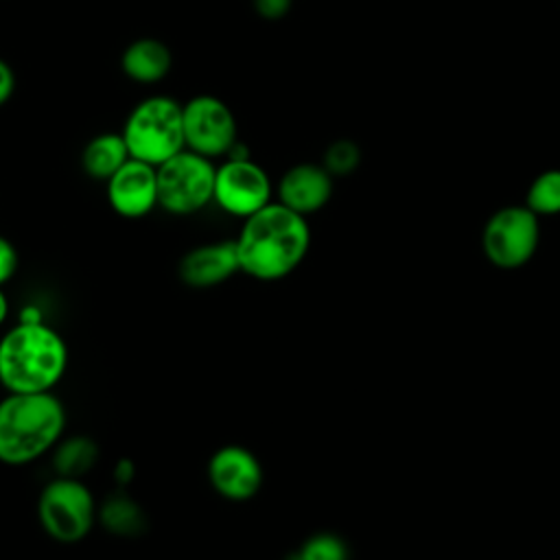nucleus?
<instances>
[{
  "label": "nucleus",
  "instance_id": "18",
  "mask_svg": "<svg viewBox=\"0 0 560 560\" xmlns=\"http://www.w3.org/2000/svg\"><path fill=\"white\" fill-rule=\"evenodd\" d=\"M525 206L538 217L560 214V168H547L527 188Z\"/></svg>",
  "mask_w": 560,
  "mask_h": 560
},
{
  "label": "nucleus",
  "instance_id": "7",
  "mask_svg": "<svg viewBox=\"0 0 560 560\" xmlns=\"http://www.w3.org/2000/svg\"><path fill=\"white\" fill-rule=\"evenodd\" d=\"M540 243V217L525 203L494 210L481 232V249L499 269H518L532 260Z\"/></svg>",
  "mask_w": 560,
  "mask_h": 560
},
{
  "label": "nucleus",
  "instance_id": "11",
  "mask_svg": "<svg viewBox=\"0 0 560 560\" xmlns=\"http://www.w3.org/2000/svg\"><path fill=\"white\" fill-rule=\"evenodd\" d=\"M105 197L109 208L122 219H142L158 206L155 166L129 158L107 182Z\"/></svg>",
  "mask_w": 560,
  "mask_h": 560
},
{
  "label": "nucleus",
  "instance_id": "3",
  "mask_svg": "<svg viewBox=\"0 0 560 560\" xmlns=\"http://www.w3.org/2000/svg\"><path fill=\"white\" fill-rule=\"evenodd\" d=\"M66 407L52 392H9L0 400V462L26 466L52 451L66 431Z\"/></svg>",
  "mask_w": 560,
  "mask_h": 560
},
{
  "label": "nucleus",
  "instance_id": "25",
  "mask_svg": "<svg viewBox=\"0 0 560 560\" xmlns=\"http://www.w3.org/2000/svg\"><path fill=\"white\" fill-rule=\"evenodd\" d=\"M9 311H11V304H9V295L4 293V289L0 287V326L7 322L9 317Z\"/></svg>",
  "mask_w": 560,
  "mask_h": 560
},
{
  "label": "nucleus",
  "instance_id": "17",
  "mask_svg": "<svg viewBox=\"0 0 560 560\" xmlns=\"http://www.w3.org/2000/svg\"><path fill=\"white\" fill-rule=\"evenodd\" d=\"M98 521L116 536H133L140 534L144 527L142 510L136 501H131L127 494L118 492L112 494L101 508H98Z\"/></svg>",
  "mask_w": 560,
  "mask_h": 560
},
{
  "label": "nucleus",
  "instance_id": "6",
  "mask_svg": "<svg viewBox=\"0 0 560 560\" xmlns=\"http://www.w3.org/2000/svg\"><path fill=\"white\" fill-rule=\"evenodd\" d=\"M158 171V206L175 217H188L212 203L217 166L190 149H182Z\"/></svg>",
  "mask_w": 560,
  "mask_h": 560
},
{
  "label": "nucleus",
  "instance_id": "13",
  "mask_svg": "<svg viewBox=\"0 0 560 560\" xmlns=\"http://www.w3.org/2000/svg\"><path fill=\"white\" fill-rule=\"evenodd\" d=\"M238 271L241 265L234 238L197 245L188 249L177 265L179 280L192 289H212Z\"/></svg>",
  "mask_w": 560,
  "mask_h": 560
},
{
  "label": "nucleus",
  "instance_id": "21",
  "mask_svg": "<svg viewBox=\"0 0 560 560\" xmlns=\"http://www.w3.org/2000/svg\"><path fill=\"white\" fill-rule=\"evenodd\" d=\"M252 7L258 18L267 22H278L287 18V13L293 7V0H252Z\"/></svg>",
  "mask_w": 560,
  "mask_h": 560
},
{
  "label": "nucleus",
  "instance_id": "2",
  "mask_svg": "<svg viewBox=\"0 0 560 560\" xmlns=\"http://www.w3.org/2000/svg\"><path fill=\"white\" fill-rule=\"evenodd\" d=\"M68 368V346L46 322H18L0 337V385L7 392H52Z\"/></svg>",
  "mask_w": 560,
  "mask_h": 560
},
{
  "label": "nucleus",
  "instance_id": "5",
  "mask_svg": "<svg viewBox=\"0 0 560 560\" xmlns=\"http://www.w3.org/2000/svg\"><path fill=\"white\" fill-rule=\"evenodd\" d=\"M98 518L92 490L79 477L50 479L37 497V521L57 542L72 545L83 540Z\"/></svg>",
  "mask_w": 560,
  "mask_h": 560
},
{
  "label": "nucleus",
  "instance_id": "16",
  "mask_svg": "<svg viewBox=\"0 0 560 560\" xmlns=\"http://www.w3.org/2000/svg\"><path fill=\"white\" fill-rule=\"evenodd\" d=\"M98 459V446L85 435L61 440L55 446V470L61 477H81Z\"/></svg>",
  "mask_w": 560,
  "mask_h": 560
},
{
  "label": "nucleus",
  "instance_id": "10",
  "mask_svg": "<svg viewBox=\"0 0 560 560\" xmlns=\"http://www.w3.org/2000/svg\"><path fill=\"white\" fill-rule=\"evenodd\" d=\"M260 459L241 444H225L208 459V481L228 501H249L262 486Z\"/></svg>",
  "mask_w": 560,
  "mask_h": 560
},
{
  "label": "nucleus",
  "instance_id": "15",
  "mask_svg": "<svg viewBox=\"0 0 560 560\" xmlns=\"http://www.w3.org/2000/svg\"><path fill=\"white\" fill-rule=\"evenodd\" d=\"M129 149L120 131H103L90 138L81 151V168L90 179L107 182L127 160Z\"/></svg>",
  "mask_w": 560,
  "mask_h": 560
},
{
  "label": "nucleus",
  "instance_id": "24",
  "mask_svg": "<svg viewBox=\"0 0 560 560\" xmlns=\"http://www.w3.org/2000/svg\"><path fill=\"white\" fill-rule=\"evenodd\" d=\"M114 477L118 479L120 486L129 483L131 477H133V464H131L129 459H120V462L116 464V468H114Z\"/></svg>",
  "mask_w": 560,
  "mask_h": 560
},
{
  "label": "nucleus",
  "instance_id": "14",
  "mask_svg": "<svg viewBox=\"0 0 560 560\" xmlns=\"http://www.w3.org/2000/svg\"><path fill=\"white\" fill-rule=\"evenodd\" d=\"M173 68V52L171 48L158 37H138L129 42L120 55V70L127 79L153 85L168 77Z\"/></svg>",
  "mask_w": 560,
  "mask_h": 560
},
{
  "label": "nucleus",
  "instance_id": "22",
  "mask_svg": "<svg viewBox=\"0 0 560 560\" xmlns=\"http://www.w3.org/2000/svg\"><path fill=\"white\" fill-rule=\"evenodd\" d=\"M18 271V252L15 245L0 234V287L9 282Z\"/></svg>",
  "mask_w": 560,
  "mask_h": 560
},
{
  "label": "nucleus",
  "instance_id": "19",
  "mask_svg": "<svg viewBox=\"0 0 560 560\" xmlns=\"http://www.w3.org/2000/svg\"><path fill=\"white\" fill-rule=\"evenodd\" d=\"M361 162V149L354 140L348 138H339L332 140L322 158V166L332 175V177H346L350 173H354V168Z\"/></svg>",
  "mask_w": 560,
  "mask_h": 560
},
{
  "label": "nucleus",
  "instance_id": "12",
  "mask_svg": "<svg viewBox=\"0 0 560 560\" xmlns=\"http://www.w3.org/2000/svg\"><path fill=\"white\" fill-rule=\"evenodd\" d=\"M335 177L315 162H298L289 166L276 184V201L289 210L308 217L319 212L332 197Z\"/></svg>",
  "mask_w": 560,
  "mask_h": 560
},
{
  "label": "nucleus",
  "instance_id": "4",
  "mask_svg": "<svg viewBox=\"0 0 560 560\" xmlns=\"http://www.w3.org/2000/svg\"><path fill=\"white\" fill-rule=\"evenodd\" d=\"M120 133L131 158L160 166L186 149L182 103L166 94H151L131 107Z\"/></svg>",
  "mask_w": 560,
  "mask_h": 560
},
{
  "label": "nucleus",
  "instance_id": "9",
  "mask_svg": "<svg viewBox=\"0 0 560 560\" xmlns=\"http://www.w3.org/2000/svg\"><path fill=\"white\" fill-rule=\"evenodd\" d=\"M212 201L223 212L247 219L273 201L271 177L252 158H223L214 173Z\"/></svg>",
  "mask_w": 560,
  "mask_h": 560
},
{
  "label": "nucleus",
  "instance_id": "23",
  "mask_svg": "<svg viewBox=\"0 0 560 560\" xmlns=\"http://www.w3.org/2000/svg\"><path fill=\"white\" fill-rule=\"evenodd\" d=\"M15 92V72L13 68L0 57V107L9 103V98Z\"/></svg>",
  "mask_w": 560,
  "mask_h": 560
},
{
  "label": "nucleus",
  "instance_id": "20",
  "mask_svg": "<svg viewBox=\"0 0 560 560\" xmlns=\"http://www.w3.org/2000/svg\"><path fill=\"white\" fill-rule=\"evenodd\" d=\"M298 560H348V547L337 534L319 532L302 542Z\"/></svg>",
  "mask_w": 560,
  "mask_h": 560
},
{
  "label": "nucleus",
  "instance_id": "1",
  "mask_svg": "<svg viewBox=\"0 0 560 560\" xmlns=\"http://www.w3.org/2000/svg\"><path fill=\"white\" fill-rule=\"evenodd\" d=\"M241 273L276 282L293 273L308 254L311 228L306 217L271 201L243 219L234 238Z\"/></svg>",
  "mask_w": 560,
  "mask_h": 560
},
{
  "label": "nucleus",
  "instance_id": "8",
  "mask_svg": "<svg viewBox=\"0 0 560 560\" xmlns=\"http://www.w3.org/2000/svg\"><path fill=\"white\" fill-rule=\"evenodd\" d=\"M186 149L217 160L228 158L238 142L236 116L225 101L214 94H197L182 103Z\"/></svg>",
  "mask_w": 560,
  "mask_h": 560
}]
</instances>
